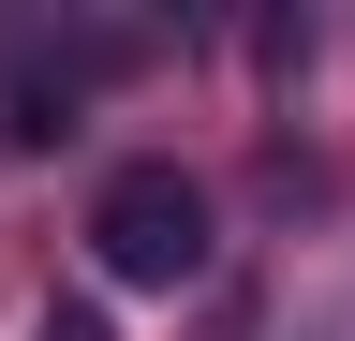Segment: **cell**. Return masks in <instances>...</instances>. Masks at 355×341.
<instances>
[{"mask_svg": "<svg viewBox=\"0 0 355 341\" xmlns=\"http://www.w3.org/2000/svg\"><path fill=\"white\" fill-rule=\"evenodd\" d=\"M89 252H104V282L178 297V282L207 267V193L178 178V163H119V178H104V208H89Z\"/></svg>", "mask_w": 355, "mask_h": 341, "instance_id": "obj_1", "label": "cell"}, {"mask_svg": "<svg viewBox=\"0 0 355 341\" xmlns=\"http://www.w3.org/2000/svg\"><path fill=\"white\" fill-rule=\"evenodd\" d=\"M119 45H74V60H30V74H0V149H60L74 134V90L104 74Z\"/></svg>", "mask_w": 355, "mask_h": 341, "instance_id": "obj_2", "label": "cell"}, {"mask_svg": "<svg viewBox=\"0 0 355 341\" xmlns=\"http://www.w3.org/2000/svg\"><path fill=\"white\" fill-rule=\"evenodd\" d=\"M30 341H119V312H104V297H44Z\"/></svg>", "mask_w": 355, "mask_h": 341, "instance_id": "obj_3", "label": "cell"}]
</instances>
